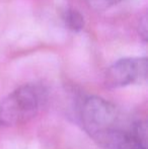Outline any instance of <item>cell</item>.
Masks as SVG:
<instances>
[{
    "label": "cell",
    "mask_w": 148,
    "mask_h": 149,
    "mask_svg": "<svg viewBox=\"0 0 148 149\" xmlns=\"http://www.w3.org/2000/svg\"><path fill=\"white\" fill-rule=\"evenodd\" d=\"M79 115L84 131L101 146L112 149L132 131L134 125L125 127L120 110L97 95L87 96L83 100Z\"/></svg>",
    "instance_id": "cell-1"
},
{
    "label": "cell",
    "mask_w": 148,
    "mask_h": 149,
    "mask_svg": "<svg viewBox=\"0 0 148 149\" xmlns=\"http://www.w3.org/2000/svg\"><path fill=\"white\" fill-rule=\"evenodd\" d=\"M48 102V91L38 83L14 89L0 102V126H18L36 118Z\"/></svg>",
    "instance_id": "cell-2"
},
{
    "label": "cell",
    "mask_w": 148,
    "mask_h": 149,
    "mask_svg": "<svg viewBox=\"0 0 148 149\" xmlns=\"http://www.w3.org/2000/svg\"><path fill=\"white\" fill-rule=\"evenodd\" d=\"M148 63L146 57L124 58L107 69L105 84L108 88H122L139 84L147 79Z\"/></svg>",
    "instance_id": "cell-3"
},
{
    "label": "cell",
    "mask_w": 148,
    "mask_h": 149,
    "mask_svg": "<svg viewBox=\"0 0 148 149\" xmlns=\"http://www.w3.org/2000/svg\"><path fill=\"white\" fill-rule=\"evenodd\" d=\"M113 149H147L145 124L134 123L132 131L127 134Z\"/></svg>",
    "instance_id": "cell-4"
},
{
    "label": "cell",
    "mask_w": 148,
    "mask_h": 149,
    "mask_svg": "<svg viewBox=\"0 0 148 149\" xmlns=\"http://www.w3.org/2000/svg\"><path fill=\"white\" fill-rule=\"evenodd\" d=\"M64 22L72 31H79L84 26V18L76 9H68L64 13Z\"/></svg>",
    "instance_id": "cell-5"
},
{
    "label": "cell",
    "mask_w": 148,
    "mask_h": 149,
    "mask_svg": "<svg viewBox=\"0 0 148 149\" xmlns=\"http://www.w3.org/2000/svg\"><path fill=\"white\" fill-rule=\"evenodd\" d=\"M123 0H86V3L91 9L95 11H104L108 8L120 3Z\"/></svg>",
    "instance_id": "cell-6"
},
{
    "label": "cell",
    "mask_w": 148,
    "mask_h": 149,
    "mask_svg": "<svg viewBox=\"0 0 148 149\" xmlns=\"http://www.w3.org/2000/svg\"><path fill=\"white\" fill-rule=\"evenodd\" d=\"M147 20H146V16H143L142 19H140L139 22V33L140 36L144 41H146L147 38Z\"/></svg>",
    "instance_id": "cell-7"
}]
</instances>
